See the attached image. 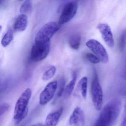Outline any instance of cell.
Returning a JSON list of instances; mask_svg holds the SVG:
<instances>
[{
    "instance_id": "5bb4252c",
    "label": "cell",
    "mask_w": 126,
    "mask_h": 126,
    "mask_svg": "<svg viewBox=\"0 0 126 126\" xmlns=\"http://www.w3.org/2000/svg\"><path fill=\"white\" fill-rule=\"evenodd\" d=\"M87 78L86 77H84L80 79L78 84V87L84 99H85L87 97Z\"/></svg>"
},
{
    "instance_id": "4fadbf2b",
    "label": "cell",
    "mask_w": 126,
    "mask_h": 126,
    "mask_svg": "<svg viewBox=\"0 0 126 126\" xmlns=\"http://www.w3.org/2000/svg\"><path fill=\"white\" fill-rule=\"evenodd\" d=\"M77 79V76L76 73V72H74L73 74L72 79L65 88L63 94L64 98H68L71 95L76 85Z\"/></svg>"
},
{
    "instance_id": "d6986e66",
    "label": "cell",
    "mask_w": 126,
    "mask_h": 126,
    "mask_svg": "<svg viewBox=\"0 0 126 126\" xmlns=\"http://www.w3.org/2000/svg\"><path fill=\"white\" fill-rule=\"evenodd\" d=\"M126 47V29H124L122 32L119 40V50L122 51Z\"/></svg>"
},
{
    "instance_id": "ac0fdd59",
    "label": "cell",
    "mask_w": 126,
    "mask_h": 126,
    "mask_svg": "<svg viewBox=\"0 0 126 126\" xmlns=\"http://www.w3.org/2000/svg\"><path fill=\"white\" fill-rule=\"evenodd\" d=\"M56 71V69L55 66H51L46 71L42 76L43 80L47 81L51 79L55 75Z\"/></svg>"
},
{
    "instance_id": "44dd1931",
    "label": "cell",
    "mask_w": 126,
    "mask_h": 126,
    "mask_svg": "<svg viewBox=\"0 0 126 126\" xmlns=\"http://www.w3.org/2000/svg\"><path fill=\"white\" fill-rule=\"evenodd\" d=\"M65 82L64 81H62L60 84L59 91L57 93V95L59 97L62 96L64 93V91L65 90Z\"/></svg>"
},
{
    "instance_id": "5b68a950",
    "label": "cell",
    "mask_w": 126,
    "mask_h": 126,
    "mask_svg": "<svg viewBox=\"0 0 126 126\" xmlns=\"http://www.w3.org/2000/svg\"><path fill=\"white\" fill-rule=\"evenodd\" d=\"M59 23L55 22L48 23L43 26L37 33L35 41L50 42V40L60 28Z\"/></svg>"
},
{
    "instance_id": "9c48e42d",
    "label": "cell",
    "mask_w": 126,
    "mask_h": 126,
    "mask_svg": "<svg viewBox=\"0 0 126 126\" xmlns=\"http://www.w3.org/2000/svg\"><path fill=\"white\" fill-rule=\"evenodd\" d=\"M97 28L100 32L106 45L110 47H113L114 46V40L110 26L106 23H101L97 26Z\"/></svg>"
},
{
    "instance_id": "2e32d148",
    "label": "cell",
    "mask_w": 126,
    "mask_h": 126,
    "mask_svg": "<svg viewBox=\"0 0 126 126\" xmlns=\"http://www.w3.org/2000/svg\"><path fill=\"white\" fill-rule=\"evenodd\" d=\"M13 31L9 30L6 33L1 41V44L3 47H6L14 39Z\"/></svg>"
},
{
    "instance_id": "8992f818",
    "label": "cell",
    "mask_w": 126,
    "mask_h": 126,
    "mask_svg": "<svg viewBox=\"0 0 126 126\" xmlns=\"http://www.w3.org/2000/svg\"><path fill=\"white\" fill-rule=\"evenodd\" d=\"M86 45L96 55L100 61L104 63H107L109 61V56L104 46L96 40H89L86 42Z\"/></svg>"
},
{
    "instance_id": "6da1fadb",
    "label": "cell",
    "mask_w": 126,
    "mask_h": 126,
    "mask_svg": "<svg viewBox=\"0 0 126 126\" xmlns=\"http://www.w3.org/2000/svg\"><path fill=\"white\" fill-rule=\"evenodd\" d=\"M121 106V101L119 99L111 100L103 108L93 126L112 125L119 116Z\"/></svg>"
},
{
    "instance_id": "52a82bcc",
    "label": "cell",
    "mask_w": 126,
    "mask_h": 126,
    "mask_svg": "<svg viewBox=\"0 0 126 126\" xmlns=\"http://www.w3.org/2000/svg\"><path fill=\"white\" fill-rule=\"evenodd\" d=\"M77 9L78 5L76 1H70L67 3L63 7L58 23L59 24H64L70 22L75 16Z\"/></svg>"
},
{
    "instance_id": "d4e9b609",
    "label": "cell",
    "mask_w": 126,
    "mask_h": 126,
    "mask_svg": "<svg viewBox=\"0 0 126 126\" xmlns=\"http://www.w3.org/2000/svg\"></svg>"
},
{
    "instance_id": "ba28073f",
    "label": "cell",
    "mask_w": 126,
    "mask_h": 126,
    "mask_svg": "<svg viewBox=\"0 0 126 126\" xmlns=\"http://www.w3.org/2000/svg\"><path fill=\"white\" fill-rule=\"evenodd\" d=\"M58 87L56 81L51 82L47 84L40 95L39 103L45 105L50 101L53 98Z\"/></svg>"
},
{
    "instance_id": "30bf717a",
    "label": "cell",
    "mask_w": 126,
    "mask_h": 126,
    "mask_svg": "<svg viewBox=\"0 0 126 126\" xmlns=\"http://www.w3.org/2000/svg\"><path fill=\"white\" fill-rule=\"evenodd\" d=\"M85 122V116L83 110L79 107H77L70 116L69 124L72 126H84Z\"/></svg>"
},
{
    "instance_id": "8fae6325",
    "label": "cell",
    "mask_w": 126,
    "mask_h": 126,
    "mask_svg": "<svg viewBox=\"0 0 126 126\" xmlns=\"http://www.w3.org/2000/svg\"><path fill=\"white\" fill-rule=\"evenodd\" d=\"M63 111V108L62 107L49 113L46 119L44 126H56Z\"/></svg>"
},
{
    "instance_id": "ffe728a7",
    "label": "cell",
    "mask_w": 126,
    "mask_h": 126,
    "mask_svg": "<svg viewBox=\"0 0 126 126\" xmlns=\"http://www.w3.org/2000/svg\"><path fill=\"white\" fill-rule=\"evenodd\" d=\"M87 59L93 64H97L100 62V60L96 56L91 53H88L86 55Z\"/></svg>"
},
{
    "instance_id": "603a6c76",
    "label": "cell",
    "mask_w": 126,
    "mask_h": 126,
    "mask_svg": "<svg viewBox=\"0 0 126 126\" xmlns=\"http://www.w3.org/2000/svg\"><path fill=\"white\" fill-rule=\"evenodd\" d=\"M120 126H126V102L125 103L124 108L123 118Z\"/></svg>"
},
{
    "instance_id": "7a4b0ae2",
    "label": "cell",
    "mask_w": 126,
    "mask_h": 126,
    "mask_svg": "<svg viewBox=\"0 0 126 126\" xmlns=\"http://www.w3.org/2000/svg\"><path fill=\"white\" fill-rule=\"evenodd\" d=\"M32 95V91L28 88L23 91L17 99L14 110V118L18 123L22 121L28 114V105Z\"/></svg>"
},
{
    "instance_id": "7402d4cb",
    "label": "cell",
    "mask_w": 126,
    "mask_h": 126,
    "mask_svg": "<svg viewBox=\"0 0 126 126\" xmlns=\"http://www.w3.org/2000/svg\"><path fill=\"white\" fill-rule=\"evenodd\" d=\"M10 107V105L7 103H3L0 107V115H2L3 114L5 113Z\"/></svg>"
},
{
    "instance_id": "277c9868",
    "label": "cell",
    "mask_w": 126,
    "mask_h": 126,
    "mask_svg": "<svg viewBox=\"0 0 126 126\" xmlns=\"http://www.w3.org/2000/svg\"><path fill=\"white\" fill-rule=\"evenodd\" d=\"M50 51V42L35 41L31 51V59L32 61L38 62L45 59Z\"/></svg>"
},
{
    "instance_id": "cb8c5ba5",
    "label": "cell",
    "mask_w": 126,
    "mask_h": 126,
    "mask_svg": "<svg viewBox=\"0 0 126 126\" xmlns=\"http://www.w3.org/2000/svg\"><path fill=\"white\" fill-rule=\"evenodd\" d=\"M31 126H44V125L41 124H36L33 125Z\"/></svg>"
},
{
    "instance_id": "3957f363",
    "label": "cell",
    "mask_w": 126,
    "mask_h": 126,
    "mask_svg": "<svg viewBox=\"0 0 126 126\" xmlns=\"http://www.w3.org/2000/svg\"><path fill=\"white\" fill-rule=\"evenodd\" d=\"M91 93L94 108L96 110H101L103 104V91L95 71L91 82Z\"/></svg>"
},
{
    "instance_id": "e0dca14e",
    "label": "cell",
    "mask_w": 126,
    "mask_h": 126,
    "mask_svg": "<svg viewBox=\"0 0 126 126\" xmlns=\"http://www.w3.org/2000/svg\"><path fill=\"white\" fill-rule=\"evenodd\" d=\"M32 11V1L27 0L23 3L20 7V11L22 14L26 15L31 13Z\"/></svg>"
},
{
    "instance_id": "9a60e30c",
    "label": "cell",
    "mask_w": 126,
    "mask_h": 126,
    "mask_svg": "<svg viewBox=\"0 0 126 126\" xmlns=\"http://www.w3.org/2000/svg\"><path fill=\"white\" fill-rule=\"evenodd\" d=\"M81 37L78 34H75L71 37L69 44L71 48L74 50L79 49L81 44Z\"/></svg>"
},
{
    "instance_id": "7c38bea8",
    "label": "cell",
    "mask_w": 126,
    "mask_h": 126,
    "mask_svg": "<svg viewBox=\"0 0 126 126\" xmlns=\"http://www.w3.org/2000/svg\"><path fill=\"white\" fill-rule=\"evenodd\" d=\"M28 16L26 15H20L16 18L14 24V29L17 32L24 31L27 28Z\"/></svg>"
}]
</instances>
